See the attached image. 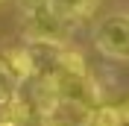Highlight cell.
Segmentation results:
<instances>
[{
	"label": "cell",
	"mask_w": 129,
	"mask_h": 126,
	"mask_svg": "<svg viewBox=\"0 0 129 126\" xmlns=\"http://www.w3.org/2000/svg\"><path fill=\"white\" fill-rule=\"evenodd\" d=\"M0 126H18V123H12V120H6V117H3V120H0Z\"/></svg>",
	"instance_id": "8"
},
{
	"label": "cell",
	"mask_w": 129,
	"mask_h": 126,
	"mask_svg": "<svg viewBox=\"0 0 129 126\" xmlns=\"http://www.w3.org/2000/svg\"><path fill=\"white\" fill-rule=\"evenodd\" d=\"M44 6L59 18L64 24H71V21H79L85 18V12L91 9V0H47Z\"/></svg>",
	"instance_id": "4"
},
{
	"label": "cell",
	"mask_w": 129,
	"mask_h": 126,
	"mask_svg": "<svg viewBox=\"0 0 129 126\" xmlns=\"http://www.w3.org/2000/svg\"><path fill=\"white\" fill-rule=\"evenodd\" d=\"M88 126H123V120L114 106H97L88 117Z\"/></svg>",
	"instance_id": "5"
},
{
	"label": "cell",
	"mask_w": 129,
	"mask_h": 126,
	"mask_svg": "<svg viewBox=\"0 0 129 126\" xmlns=\"http://www.w3.org/2000/svg\"><path fill=\"white\" fill-rule=\"evenodd\" d=\"M21 3V9H32V6H44L47 0H18Z\"/></svg>",
	"instance_id": "7"
},
{
	"label": "cell",
	"mask_w": 129,
	"mask_h": 126,
	"mask_svg": "<svg viewBox=\"0 0 129 126\" xmlns=\"http://www.w3.org/2000/svg\"><path fill=\"white\" fill-rule=\"evenodd\" d=\"M0 59H3V65H6L9 76L15 79V85H21V82H26V79H32V76H38L35 59H32V53H29L26 44L24 47H9Z\"/></svg>",
	"instance_id": "3"
},
{
	"label": "cell",
	"mask_w": 129,
	"mask_h": 126,
	"mask_svg": "<svg viewBox=\"0 0 129 126\" xmlns=\"http://www.w3.org/2000/svg\"><path fill=\"white\" fill-rule=\"evenodd\" d=\"M94 44L97 50L114 62H129V15L117 12L109 15L106 21H100L94 32Z\"/></svg>",
	"instance_id": "1"
},
{
	"label": "cell",
	"mask_w": 129,
	"mask_h": 126,
	"mask_svg": "<svg viewBox=\"0 0 129 126\" xmlns=\"http://www.w3.org/2000/svg\"><path fill=\"white\" fill-rule=\"evenodd\" d=\"M15 79L9 76V71H6V65H3V59H0V106L12 97V91H15Z\"/></svg>",
	"instance_id": "6"
},
{
	"label": "cell",
	"mask_w": 129,
	"mask_h": 126,
	"mask_svg": "<svg viewBox=\"0 0 129 126\" xmlns=\"http://www.w3.org/2000/svg\"><path fill=\"white\" fill-rule=\"evenodd\" d=\"M64 35V21H59L47 6L24 9V38L26 41H47L56 44Z\"/></svg>",
	"instance_id": "2"
}]
</instances>
